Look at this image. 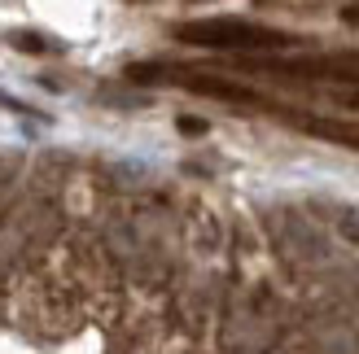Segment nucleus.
<instances>
[{
  "label": "nucleus",
  "instance_id": "f257e3e1",
  "mask_svg": "<svg viewBox=\"0 0 359 354\" xmlns=\"http://www.w3.org/2000/svg\"><path fill=\"white\" fill-rule=\"evenodd\" d=\"M175 40L189 48H210V52H280L298 48V35L263 27V22H241V17H197L180 22Z\"/></svg>",
  "mask_w": 359,
  "mask_h": 354
},
{
  "label": "nucleus",
  "instance_id": "f03ea898",
  "mask_svg": "<svg viewBox=\"0 0 359 354\" xmlns=\"http://www.w3.org/2000/svg\"><path fill=\"white\" fill-rule=\"evenodd\" d=\"M13 44H27V52H48V40H40L31 31H13Z\"/></svg>",
  "mask_w": 359,
  "mask_h": 354
}]
</instances>
